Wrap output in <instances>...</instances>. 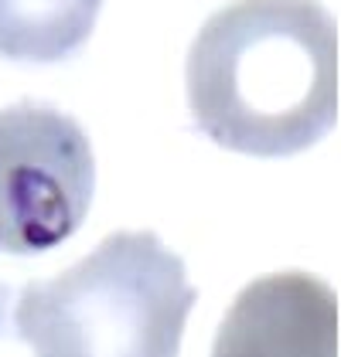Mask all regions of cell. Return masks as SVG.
<instances>
[{"instance_id": "obj_4", "label": "cell", "mask_w": 341, "mask_h": 357, "mask_svg": "<svg viewBox=\"0 0 341 357\" xmlns=\"http://www.w3.org/2000/svg\"><path fill=\"white\" fill-rule=\"evenodd\" d=\"M212 357H338V296L307 273L253 279L219 324Z\"/></svg>"}, {"instance_id": "obj_3", "label": "cell", "mask_w": 341, "mask_h": 357, "mask_svg": "<svg viewBox=\"0 0 341 357\" xmlns=\"http://www.w3.org/2000/svg\"><path fill=\"white\" fill-rule=\"evenodd\" d=\"M96 194L82 126L48 102L0 109V252L41 255L68 242Z\"/></svg>"}, {"instance_id": "obj_6", "label": "cell", "mask_w": 341, "mask_h": 357, "mask_svg": "<svg viewBox=\"0 0 341 357\" xmlns=\"http://www.w3.org/2000/svg\"><path fill=\"white\" fill-rule=\"evenodd\" d=\"M0 357H31L28 344L14 324V296L3 282H0Z\"/></svg>"}, {"instance_id": "obj_2", "label": "cell", "mask_w": 341, "mask_h": 357, "mask_svg": "<svg viewBox=\"0 0 341 357\" xmlns=\"http://www.w3.org/2000/svg\"><path fill=\"white\" fill-rule=\"evenodd\" d=\"M198 289L154 231H113L72 269L21 289L31 357H177Z\"/></svg>"}, {"instance_id": "obj_5", "label": "cell", "mask_w": 341, "mask_h": 357, "mask_svg": "<svg viewBox=\"0 0 341 357\" xmlns=\"http://www.w3.org/2000/svg\"><path fill=\"white\" fill-rule=\"evenodd\" d=\"M103 0H0V55L52 65L75 55L96 28Z\"/></svg>"}, {"instance_id": "obj_1", "label": "cell", "mask_w": 341, "mask_h": 357, "mask_svg": "<svg viewBox=\"0 0 341 357\" xmlns=\"http://www.w3.org/2000/svg\"><path fill=\"white\" fill-rule=\"evenodd\" d=\"M188 109L242 157H293L338 126V24L317 0H232L195 34Z\"/></svg>"}]
</instances>
